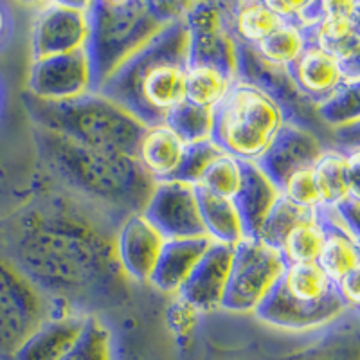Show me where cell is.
I'll list each match as a JSON object with an SVG mask.
<instances>
[{
  "instance_id": "obj_9",
  "label": "cell",
  "mask_w": 360,
  "mask_h": 360,
  "mask_svg": "<svg viewBox=\"0 0 360 360\" xmlns=\"http://www.w3.org/2000/svg\"><path fill=\"white\" fill-rule=\"evenodd\" d=\"M288 263L283 254L262 240H242L233 249L229 283L221 308L233 314L258 310Z\"/></svg>"
},
{
  "instance_id": "obj_37",
  "label": "cell",
  "mask_w": 360,
  "mask_h": 360,
  "mask_svg": "<svg viewBox=\"0 0 360 360\" xmlns=\"http://www.w3.org/2000/svg\"><path fill=\"white\" fill-rule=\"evenodd\" d=\"M281 193L283 197L290 200L292 204L299 205V207L319 209L323 205L321 204L317 186H315L314 168L292 175L281 188Z\"/></svg>"
},
{
  "instance_id": "obj_6",
  "label": "cell",
  "mask_w": 360,
  "mask_h": 360,
  "mask_svg": "<svg viewBox=\"0 0 360 360\" xmlns=\"http://www.w3.org/2000/svg\"><path fill=\"white\" fill-rule=\"evenodd\" d=\"M352 311L335 283L317 265H288L254 311L256 317L285 332H310L342 319Z\"/></svg>"
},
{
  "instance_id": "obj_3",
  "label": "cell",
  "mask_w": 360,
  "mask_h": 360,
  "mask_svg": "<svg viewBox=\"0 0 360 360\" xmlns=\"http://www.w3.org/2000/svg\"><path fill=\"white\" fill-rule=\"evenodd\" d=\"M188 67V29L180 18L124 62L96 92L144 127H155L184 101Z\"/></svg>"
},
{
  "instance_id": "obj_36",
  "label": "cell",
  "mask_w": 360,
  "mask_h": 360,
  "mask_svg": "<svg viewBox=\"0 0 360 360\" xmlns=\"http://www.w3.org/2000/svg\"><path fill=\"white\" fill-rule=\"evenodd\" d=\"M240 186H242V160L233 159L229 155H221L205 172L198 188L218 195V197L233 200Z\"/></svg>"
},
{
  "instance_id": "obj_17",
  "label": "cell",
  "mask_w": 360,
  "mask_h": 360,
  "mask_svg": "<svg viewBox=\"0 0 360 360\" xmlns=\"http://www.w3.org/2000/svg\"><path fill=\"white\" fill-rule=\"evenodd\" d=\"M234 247L211 243L200 262L193 269L188 281L179 290V297L197 311H211L221 308Z\"/></svg>"
},
{
  "instance_id": "obj_12",
  "label": "cell",
  "mask_w": 360,
  "mask_h": 360,
  "mask_svg": "<svg viewBox=\"0 0 360 360\" xmlns=\"http://www.w3.org/2000/svg\"><path fill=\"white\" fill-rule=\"evenodd\" d=\"M143 214L164 240L205 236L195 186L175 180L155 182Z\"/></svg>"
},
{
  "instance_id": "obj_11",
  "label": "cell",
  "mask_w": 360,
  "mask_h": 360,
  "mask_svg": "<svg viewBox=\"0 0 360 360\" xmlns=\"http://www.w3.org/2000/svg\"><path fill=\"white\" fill-rule=\"evenodd\" d=\"M89 41V2H49L33 24V62L83 51Z\"/></svg>"
},
{
  "instance_id": "obj_5",
  "label": "cell",
  "mask_w": 360,
  "mask_h": 360,
  "mask_svg": "<svg viewBox=\"0 0 360 360\" xmlns=\"http://www.w3.org/2000/svg\"><path fill=\"white\" fill-rule=\"evenodd\" d=\"M24 105L38 128L103 152L134 157L144 124L98 92L70 101H41L24 94Z\"/></svg>"
},
{
  "instance_id": "obj_27",
  "label": "cell",
  "mask_w": 360,
  "mask_h": 360,
  "mask_svg": "<svg viewBox=\"0 0 360 360\" xmlns=\"http://www.w3.org/2000/svg\"><path fill=\"white\" fill-rule=\"evenodd\" d=\"M234 82H236V78L217 69V67H188L184 99L197 105V107L214 110L224 101L225 96L229 94Z\"/></svg>"
},
{
  "instance_id": "obj_31",
  "label": "cell",
  "mask_w": 360,
  "mask_h": 360,
  "mask_svg": "<svg viewBox=\"0 0 360 360\" xmlns=\"http://www.w3.org/2000/svg\"><path fill=\"white\" fill-rule=\"evenodd\" d=\"M360 82H346L330 98L315 105V115L330 128H342L359 124L360 117Z\"/></svg>"
},
{
  "instance_id": "obj_1",
  "label": "cell",
  "mask_w": 360,
  "mask_h": 360,
  "mask_svg": "<svg viewBox=\"0 0 360 360\" xmlns=\"http://www.w3.org/2000/svg\"><path fill=\"white\" fill-rule=\"evenodd\" d=\"M0 250L63 311L96 315L130 297L114 238L62 205L27 209L0 227Z\"/></svg>"
},
{
  "instance_id": "obj_20",
  "label": "cell",
  "mask_w": 360,
  "mask_h": 360,
  "mask_svg": "<svg viewBox=\"0 0 360 360\" xmlns=\"http://www.w3.org/2000/svg\"><path fill=\"white\" fill-rule=\"evenodd\" d=\"M89 315L63 311L45 321L29 337L13 360H62L85 330Z\"/></svg>"
},
{
  "instance_id": "obj_40",
  "label": "cell",
  "mask_w": 360,
  "mask_h": 360,
  "mask_svg": "<svg viewBox=\"0 0 360 360\" xmlns=\"http://www.w3.org/2000/svg\"><path fill=\"white\" fill-rule=\"evenodd\" d=\"M8 27H9L8 11H6V9L0 6V40L4 38L6 33H8Z\"/></svg>"
},
{
  "instance_id": "obj_8",
  "label": "cell",
  "mask_w": 360,
  "mask_h": 360,
  "mask_svg": "<svg viewBox=\"0 0 360 360\" xmlns=\"http://www.w3.org/2000/svg\"><path fill=\"white\" fill-rule=\"evenodd\" d=\"M63 314L0 250V360H13L22 344L51 317Z\"/></svg>"
},
{
  "instance_id": "obj_10",
  "label": "cell",
  "mask_w": 360,
  "mask_h": 360,
  "mask_svg": "<svg viewBox=\"0 0 360 360\" xmlns=\"http://www.w3.org/2000/svg\"><path fill=\"white\" fill-rule=\"evenodd\" d=\"M184 24L189 67H217L238 79V41L231 31L229 2H189Z\"/></svg>"
},
{
  "instance_id": "obj_39",
  "label": "cell",
  "mask_w": 360,
  "mask_h": 360,
  "mask_svg": "<svg viewBox=\"0 0 360 360\" xmlns=\"http://www.w3.org/2000/svg\"><path fill=\"white\" fill-rule=\"evenodd\" d=\"M359 274L360 270H355V272H352V274H348L346 278L337 283L339 294L342 295V299L348 303V307L352 310H355L359 307Z\"/></svg>"
},
{
  "instance_id": "obj_19",
  "label": "cell",
  "mask_w": 360,
  "mask_h": 360,
  "mask_svg": "<svg viewBox=\"0 0 360 360\" xmlns=\"http://www.w3.org/2000/svg\"><path fill=\"white\" fill-rule=\"evenodd\" d=\"M281 195V189L259 169L258 164L242 160V186L233 202L242 218L247 240H258L266 217Z\"/></svg>"
},
{
  "instance_id": "obj_7",
  "label": "cell",
  "mask_w": 360,
  "mask_h": 360,
  "mask_svg": "<svg viewBox=\"0 0 360 360\" xmlns=\"http://www.w3.org/2000/svg\"><path fill=\"white\" fill-rule=\"evenodd\" d=\"M285 123V112L265 90L236 79L213 110L211 141L225 155L256 162Z\"/></svg>"
},
{
  "instance_id": "obj_35",
  "label": "cell",
  "mask_w": 360,
  "mask_h": 360,
  "mask_svg": "<svg viewBox=\"0 0 360 360\" xmlns=\"http://www.w3.org/2000/svg\"><path fill=\"white\" fill-rule=\"evenodd\" d=\"M221 155H225V153L211 139L186 144L184 155L180 159L175 173L168 180H175V182H182V184L189 186H198L205 172L211 168V164L220 159Z\"/></svg>"
},
{
  "instance_id": "obj_29",
  "label": "cell",
  "mask_w": 360,
  "mask_h": 360,
  "mask_svg": "<svg viewBox=\"0 0 360 360\" xmlns=\"http://www.w3.org/2000/svg\"><path fill=\"white\" fill-rule=\"evenodd\" d=\"M307 45V29H301L292 24H283L270 37H266L262 44L252 47V51L266 65L285 70L303 54Z\"/></svg>"
},
{
  "instance_id": "obj_4",
  "label": "cell",
  "mask_w": 360,
  "mask_h": 360,
  "mask_svg": "<svg viewBox=\"0 0 360 360\" xmlns=\"http://www.w3.org/2000/svg\"><path fill=\"white\" fill-rule=\"evenodd\" d=\"M188 4L150 0L89 2V41L85 51L94 92L169 24L184 18Z\"/></svg>"
},
{
  "instance_id": "obj_23",
  "label": "cell",
  "mask_w": 360,
  "mask_h": 360,
  "mask_svg": "<svg viewBox=\"0 0 360 360\" xmlns=\"http://www.w3.org/2000/svg\"><path fill=\"white\" fill-rule=\"evenodd\" d=\"M323 227L326 231V242L319 254L315 265L323 270L333 283H339L348 274L360 270V252L359 240L344 229L339 218L335 217L333 209L321 205L317 209Z\"/></svg>"
},
{
  "instance_id": "obj_28",
  "label": "cell",
  "mask_w": 360,
  "mask_h": 360,
  "mask_svg": "<svg viewBox=\"0 0 360 360\" xmlns=\"http://www.w3.org/2000/svg\"><path fill=\"white\" fill-rule=\"evenodd\" d=\"M279 360H360L359 332L355 326L344 324Z\"/></svg>"
},
{
  "instance_id": "obj_24",
  "label": "cell",
  "mask_w": 360,
  "mask_h": 360,
  "mask_svg": "<svg viewBox=\"0 0 360 360\" xmlns=\"http://www.w3.org/2000/svg\"><path fill=\"white\" fill-rule=\"evenodd\" d=\"M184 150L186 143L175 131L169 130L166 124H155L144 128L137 144L135 160L150 179L162 182L175 173Z\"/></svg>"
},
{
  "instance_id": "obj_21",
  "label": "cell",
  "mask_w": 360,
  "mask_h": 360,
  "mask_svg": "<svg viewBox=\"0 0 360 360\" xmlns=\"http://www.w3.org/2000/svg\"><path fill=\"white\" fill-rule=\"evenodd\" d=\"M211 243L207 236L166 240L148 283L162 294H179Z\"/></svg>"
},
{
  "instance_id": "obj_22",
  "label": "cell",
  "mask_w": 360,
  "mask_h": 360,
  "mask_svg": "<svg viewBox=\"0 0 360 360\" xmlns=\"http://www.w3.org/2000/svg\"><path fill=\"white\" fill-rule=\"evenodd\" d=\"M359 150H326L314 166V179L324 207H335L352 195H359Z\"/></svg>"
},
{
  "instance_id": "obj_2",
  "label": "cell",
  "mask_w": 360,
  "mask_h": 360,
  "mask_svg": "<svg viewBox=\"0 0 360 360\" xmlns=\"http://www.w3.org/2000/svg\"><path fill=\"white\" fill-rule=\"evenodd\" d=\"M34 139L44 164L67 188L121 217V221L143 213L155 180L134 157L83 146L44 128H37Z\"/></svg>"
},
{
  "instance_id": "obj_32",
  "label": "cell",
  "mask_w": 360,
  "mask_h": 360,
  "mask_svg": "<svg viewBox=\"0 0 360 360\" xmlns=\"http://www.w3.org/2000/svg\"><path fill=\"white\" fill-rule=\"evenodd\" d=\"M162 124L175 131L186 144L207 141L213 131V110L197 107L184 99L166 115Z\"/></svg>"
},
{
  "instance_id": "obj_33",
  "label": "cell",
  "mask_w": 360,
  "mask_h": 360,
  "mask_svg": "<svg viewBox=\"0 0 360 360\" xmlns=\"http://www.w3.org/2000/svg\"><path fill=\"white\" fill-rule=\"evenodd\" d=\"M315 211H317V209L299 207V205L292 204L290 200H287V198L281 195V198L276 202V205L272 207L270 214L266 217L258 240H262L263 243L279 250L281 249L283 242L287 240L288 234H290L297 225L314 218Z\"/></svg>"
},
{
  "instance_id": "obj_25",
  "label": "cell",
  "mask_w": 360,
  "mask_h": 360,
  "mask_svg": "<svg viewBox=\"0 0 360 360\" xmlns=\"http://www.w3.org/2000/svg\"><path fill=\"white\" fill-rule=\"evenodd\" d=\"M197 189L198 207H200L202 224H204L205 236L214 243L234 247L245 240L242 218L231 198L218 197L205 189Z\"/></svg>"
},
{
  "instance_id": "obj_30",
  "label": "cell",
  "mask_w": 360,
  "mask_h": 360,
  "mask_svg": "<svg viewBox=\"0 0 360 360\" xmlns=\"http://www.w3.org/2000/svg\"><path fill=\"white\" fill-rule=\"evenodd\" d=\"M326 242V231L323 227L319 213L297 225L283 242L279 252L288 265H315Z\"/></svg>"
},
{
  "instance_id": "obj_26",
  "label": "cell",
  "mask_w": 360,
  "mask_h": 360,
  "mask_svg": "<svg viewBox=\"0 0 360 360\" xmlns=\"http://www.w3.org/2000/svg\"><path fill=\"white\" fill-rule=\"evenodd\" d=\"M229 20L231 31L238 44L250 49L285 24L278 13L270 8L269 2L263 0L229 2Z\"/></svg>"
},
{
  "instance_id": "obj_15",
  "label": "cell",
  "mask_w": 360,
  "mask_h": 360,
  "mask_svg": "<svg viewBox=\"0 0 360 360\" xmlns=\"http://www.w3.org/2000/svg\"><path fill=\"white\" fill-rule=\"evenodd\" d=\"M324 152V143L315 131L285 123L256 164L281 189L292 175L314 168Z\"/></svg>"
},
{
  "instance_id": "obj_16",
  "label": "cell",
  "mask_w": 360,
  "mask_h": 360,
  "mask_svg": "<svg viewBox=\"0 0 360 360\" xmlns=\"http://www.w3.org/2000/svg\"><path fill=\"white\" fill-rule=\"evenodd\" d=\"M164 242L166 240L162 234L144 218L143 213L124 218L114 238L115 258L124 276L137 283L150 281Z\"/></svg>"
},
{
  "instance_id": "obj_14",
  "label": "cell",
  "mask_w": 360,
  "mask_h": 360,
  "mask_svg": "<svg viewBox=\"0 0 360 360\" xmlns=\"http://www.w3.org/2000/svg\"><path fill=\"white\" fill-rule=\"evenodd\" d=\"M94 92L86 51L33 62L27 78V94L41 101H70Z\"/></svg>"
},
{
  "instance_id": "obj_18",
  "label": "cell",
  "mask_w": 360,
  "mask_h": 360,
  "mask_svg": "<svg viewBox=\"0 0 360 360\" xmlns=\"http://www.w3.org/2000/svg\"><path fill=\"white\" fill-rule=\"evenodd\" d=\"M285 72H287L288 79L295 86V90L314 108L315 105H319L321 101L330 98L344 83L352 82L346 76L342 63L311 41H308L303 54L290 67H287ZM353 82H356V79H353Z\"/></svg>"
},
{
  "instance_id": "obj_13",
  "label": "cell",
  "mask_w": 360,
  "mask_h": 360,
  "mask_svg": "<svg viewBox=\"0 0 360 360\" xmlns=\"http://www.w3.org/2000/svg\"><path fill=\"white\" fill-rule=\"evenodd\" d=\"M308 41L335 56L348 79H359L360 4L353 0L323 2V17L307 29Z\"/></svg>"
},
{
  "instance_id": "obj_38",
  "label": "cell",
  "mask_w": 360,
  "mask_h": 360,
  "mask_svg": "<svg viewBox=\"0 0 360 360\" xmlns=\"http://www.w3.org/2000/svg\"><path fill=\"white\" fill-rule=\"evenodd\" d=\"M359 204L360 195H352L340 204H337L335 207H332L344 229L348 231L355 240H359Z\"/></svg>"
},
{
  "instance_id": "obj_34",
  "label": "cell",
  "mask_w": 360,
  "mask_h": 360,
  "mask_svg": "<svg viewBox=\"0 0 360 360\" xmlns=\"http://www.w3.org/2000/svg\"><path fill=\"white\" fill-rule=\"evenodd\" d=\"M62 360H114V339L98 315H89L85 330Z\"/></svg>"
}]
</instances>
